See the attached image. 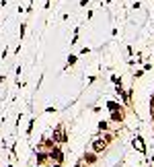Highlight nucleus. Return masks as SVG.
Segmentation results:
<instances>
[{"label": "nucleus", "instance_id": "nucleus-1", "mask_svg": "<svg viewBox=\"0 0 154 167\" xmlns=\"http://www.w3.org/2000/svg\"><path fill=\"white\" fill-rule=\"evenodd\" d=\"M103 149H105V142H101V140H97V142H95V151H97V153H101Z\"/></svg>", "mask_w": 154, "mask_h": 167}]
</instances>
